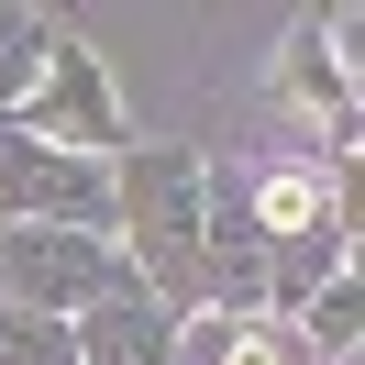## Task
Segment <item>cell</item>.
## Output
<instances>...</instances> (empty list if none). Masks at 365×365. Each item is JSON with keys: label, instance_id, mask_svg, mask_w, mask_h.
<instances>
[{"label": "cell", "instance_id": "obj_2", "mask_svg": "<svg viewBox=\"0 0 365 365\" xmlns=\"http://www.w3.org/2000/svg\"><path fill=\"white\" fill-rule=\"evenodd\" d=\"M11 277H23L34 299H111V255L78 244V232H23V244H11Z\"/></svg>", "mask_w": 365, "mask_h": 365}, {"label": "cell", "instance_id": "obj_8", "mask_svg": "<svg viewBox=\"0 0 365 365\" xmlns=\"http://www.w3.org/2000/svg\"><path fill=\"white\" fill-rule=\"evenodd\" d=\"M0 365H78V343L45 310H0Z\"/></svg>", "mask_w": 365, "mask_h": 365}, {"label": "cell", "instance_id": "obj_7", "mask_svg": "<svg viewBox=\"0 0 365 365\" xmlns=\"http://www.w3.org/2000/svg\"><path fill=\"white\" fill-rule=\"evenodd\" d=\"M45 56H56V34H45V23L0 11V100H11V89H45Z\"/></svg>", "mask_w": 365, "mask_h": 365}, {"label": "cell", "instance_id": "obj_1", "mask_svg": "<svg viewBox=\"0 0 365 365\" xmlns=\"http://www.w3.org/2000/svg\"><path fill=\"white\" fill-rule=\"evenodd\" d=\"M0 210H78V222H100V178L56 166L45 144H0Z\"/></svg>", "mask_w": 365, "mask_h": 365}, {"label": "cell", "instance_id": "obj_3", "mask_svg": "<svg viewBox=\"0 0 365 365\" xmlns=\"http://www.w3.org/2000/svg\"><path fill=\"white\" fill-rule=\"evenodd\" d=\"M67 111V133L78 144H111V100H100V78H89V56L56 34V56H45V122Z\"/></svg>", "mask_w": 365, "mask_h": 365}, {"label": "cell", "instance_id": "obj_6", "mask_svg": "<svg viewBox=\"0 0 365 365\" xmlns=\"http://www.w3.org/2000/svg\"><path fill=\"white\" fill-rule=\"evenodd\" d=\"M255 210H266V232H277V244H310V232L332 222L321 178H266V200H255Z\"/></svg>", "mask_w": 365, "mask_h": 365}, {"label": "cell", "instance_id": "obj_5", "mask_svg": "<svg viewBox=\"0 0 365 365\" xmlns=\"http://www.w3.org/2000/svg\"><path fill=\"white\" fill-rule=\"evenodd\" d=\"M89 365H166V332L133 310V299H100L89 310Z\"/></svg>", "mask_w": 365, "mask_h": 365}, {"label": "cell", "instance_id": "obj_4", "mask_svg": "<svg viewBox=\"0 0 365 365\" xmlns=\"http://www.w3.org/2000/svg\"><path fill=\"white\" fill-rule=\"evenodd\" d=\"M188 365H310L288 332H266V321H200L188 332Z\"/></svg>", "mask_w": 365, "mask_h": 365}]
</instances>
